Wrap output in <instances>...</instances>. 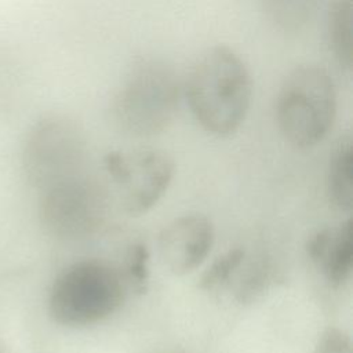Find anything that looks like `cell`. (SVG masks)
<instances>
[{"label":"cell","mask_w":353,"mask_h":353,"mask_svg":"<svg viewBox=\"0 0 353 353\" xmlns=\"http://www.w3.org/2000/svg\"><path fill=\"white\" fill-rule=\"evenodd\" d=\"M245 261V259H244ZM241 273H236L237 283L234 296L240 303H251L256 301L276 280V269L270 259L259 256L244 266ZM239 272V270H237Z\"/></svg>","instance_id":"11"},{"label":"cell","mask_w":353,"mask_h":353,"mask_svg":"<svg viewBox=\"0 0 353 353\" xmlns=\"http://www.w3.org/2000/svg\"><path fill=\"white\" fill-rule=\"evenodd\" d=\"M103 165L117 189L124 212L131 216L142 215L159 203L175 170L172 159L159 149L109 152Z\"/></svg>","instance_id":"6"},{"label":"cell","mask_w":353,"mask_h":353,"mask_svg":"<svg viewBox=\"0 0 353 353\" xmlns=\"http://www.w3.org/2000/svg\"><path fill=\"white\" fill-rule=\"evenodd\" d=\"M353 145L349 135L341 137L328 165L327 192L331 204L343 212L353 207Z\"/></svg>","instance_id":"10"},{"label":"cell","mask_w":353,"mask_h":353,"mask_svg":"<svg viewBox=\"0 0 353 353\" xmlns=\"http://www.w3.org/2000/svg\"><path fill=\"white\" fill-rule=\"evenodd\" d=\"M127 287L137 294H143L149 284V250L138 241L130 245L125 254L123 272H120Z\"/></svg>","instance_id":"14"},{"label":"cell","mask_w":353,"mask_h":353,"mask_svg":"<svg viewBox=\"0 0 353 353\" xmlns=\"http://www.w3.org/2000/svg\"><path fill=\"white\" fill-rule=\"evenodd\" d=\"M182 97L208 134L228 137L236 132L250 109L252 80L241 57L228 46L205 50L182 83Z\"/></svg>","instance_id":"1"},{"label":"cell","mask_w":353,"mask_h":353,"mask_svg":"<svg viewBox=\"0 0 353 353\" xmlns=\"http://www.w3.org/2000/svg\"><path fill=\"white\" fill-rule=\"evenodd\" d=\"M215 239L212 222L200 214L171 221L160 233L157 248L164 268L175 276L197 269L210 254Z\"/></svg>","instance_id":"8"},{"label":"cell","mask_w":353,"mask_h":353,"mask_svg":"<svg viewBox=\"0 0 353 353\" xmlns=\"http://www.w3.org/2000/svg\"><path fill=\"white\" fill-rule=\"evenodd\" d=\"M108 214L106 190L84 174L43 189L40 215L47 230L59 239L77 240L94 234Z\"/></svg>","instance_id":"5"},{"label":"cell","mask_w":353,"mask_h":353,"mask_svg":"<svg viewBox=\"0 0 353 353\" xmlns=\"http://www.w3.org/2000/svg\"><path fill=\"white\" fill-rule=\"evenodd\" d=\"M152 353H189L181 347H161V349H157Z\"/></svg>","instance_id":"17"},{"label":"cell","mask_w":353,"mask_h":353,"mask_svg":"<svg viewBox=\"0 0 353 353\" xmlns=\"http://www.w3.org/2000/svg\"><path fill=\"white\" fill-rule=\"evenodd\" d=\"M350 0H339L330 12L328 37L331 50L341 63L350 62L352 54V18Z\"/></svg>","instance_id":"13"},{"label":"cell","mask_w":353,"mask_h":353,"mask_svg":"<svg viewBox=\"0 0 353 353\" xmlns=\"http://www.w3.org/2000/svg\"><path fill=\"white\" fill-rule=\"evenodd\" d=\"M306 254L316 270L332 287L343 285L353 268V223L346 219L336 226L324 228L312 234Z\"/></svg>","instance_id":"9"},{"label":"cell","mask_w":353,"mask_h":353,"mask_svg":"<svg viewBox=\"0 0 353 353\" xmlns=\"http://www.w3.org/2000/svg\"><path fill=\"white\" fill-rule=\"evenodd\" d=\"M313 353H352V341L343 330L328 327L319 336Z\"/></svg>","instance_id":"16"},{"label":"cell","mask_w":353,"mask_h":353,"mask_svg":"<svg viewBox=\"0 0 353 353\" xmlns=\"http://www.w3.org/2000/svg\"><path fill=\"white\" fill-rule=\"evenodd\" d=\"M85 153L84 135L74 123L61 117H48L32 130L25 161L32 181L43 190L83 174Z\"/></svg>","instance_id":"7"},{"label":"cell","mask_w":353,"mask_h":353,"mask_svg":"<svg viewBox=\"0 0 353 353\" xmlns=\"http://www.w3.org/2000/svg\"><path fill=\"white\" fill-rule=\"evenodd\" d=\"M182 97V83L160 59L138 62L117 88L110 116L124 134L138 138L153 137L172 121Z\"/></svg>","instance_id":"2"},{"label":"cell","mask_w":353,"mask_h":353,"mask_svg":"<svg viewBox=\"0 0 353 353\" xmlns=\"http://www.w3.org/2000/svg\"><path fill=\"white\" fill-rule=\"evenodd\" d=\"M244 259V248L236 247L228 250L226 252L215 258V261L205 269L199 280V288L201 291L212 292L230 284Z\"/></svg>","instance_id":"12"},{"label":"cell","mask_w":353,"mask_h":353,"mask_svg":"<svg viewBox=\"0 0 353 353\" xmlns=\"http://www.w3.org/2000/svg\"><path fill=\"white\" fill-rule=\"evenodd\" d=\"M121 273L102 261L85 259L66 266L48 292V314L59 325L80 328L103 321L125 296Z\"/></svg>","instance_id":"3"},{"label":"cell","mask_w":353,"mask_h":353,"mask_svg":"<svg viewBox=\"0 0 353 353\" xmlns=\"http://www.w3.org/2000/svg\"><path fill=\"white\" fill-rule=\"evenodd\" d=\"M276 21L287 28H296L310 17L316 0H266Z\"/></svg>","instance_id":"15"},{"label":"cell","mask_w":353,"mask_h":353,"mask_svg":"<svg viewBox=\"0 0 353 353\" xmlns=\"http://www.w3.org/2000/svg\"><path fill=\"white\" fill-rule=\"evenodd\" d=\"M336 105L332 76L319 65H299L287 74L277 94L279 130L295 148L316 146L331 131Z\"/></svg>","instance_id":"4"}]
</instances>
